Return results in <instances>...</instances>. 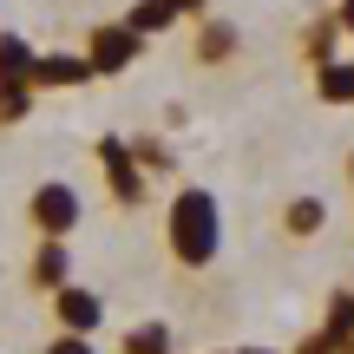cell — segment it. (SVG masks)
<instances>
[{
  "mask_svg": "<svg viewBox=\"0 0 354 354\" xmlns=\"http://www.w3.org/2000/svg\"><path fill=\"white\" fill-rule=\"evenodd\" d=\"M322 223H328V203H322L315 190H302V197H289V203H282V236H289V243L322 236Z\"/></svg>",
  "mask_w": 354,
  "mask_h": 354,
  "instance_id": "ba28073f",
  "label": "cell"
},
{
  "mask_svg": "<svg viewBox=\"0 0 354 354\" xmlns=\"http://www.w3.org/2000/svg\"><path fill=\"white\" fill-rule=\"evenodd\" d=\"M236 46H243V39H236V26H230V20H210V13L197 20V39H190V53H197L203 66H223V59H236Z\"/></svg>",
  "mask_w": 354,
  "mask_h": 354,
  "instance_id": "9c48e42d",
  "label": "cell"
},
{
  "mask_svg": "<svg viewBox=\"0 0 354 354\" xmlns=\"http://www.w3.org/2000/svg\"><path fill=\"white\" fill-rule=\"evenodd\" d=\"M39 354H99V348H92V335H53Z\"/></svg>",
  "mask_w": 354,
  "mask_h": 354,
  "instance_id": "ac0fdd59",
  "label": "cell"
},
{
  "mask_svg": "<svg viewBox=\"0 0 354 354\" xmlns=\"http://www.w3.org/2000/svg\"><path fill=\"white\" fill-rule=\"evenodd\" d=\"M26 276H33V289L59 295L66 276H73V256H66V243H59V236H39V250H33V263H26Z\"/></svg>",
  "mask_w": 354,
  "mask_h": 354,
  "instance_id": "52a82bcc",
  "label": "cell"
},
{
  "mask_svg": "<svg viewBox=\"0 0 354 354\" xmlns=\"http://www.w3.org/2000/svg\"><path fill=\"white\" fill-rule=\"evenodd\" d=\"M335 39H342V20H335V13H315V20L302 26V39H295V53H302V59L322 73V66L335 59Z\"/></svg>",
  "mask_w": 354,
  "mask_h": 354,
  "instance_id": "30bf717a",
  "label": "cell"
},
{
  "mask_svg": "<svg viewBox=\"0 0 354 354\" xmlns=\"http://www.w3.org/2000/svg\"><path fill=\"white\" fill-rule=\"evenodd\" d=\"M131 158L145 165V177H171V151L158 138H131Z\"/></svg>",
  "mask_w": 354,
  "mask_h": 354,
  "instance_id": "2e32d148",
  "label": "cell"
},
{
  "mask_svg": "<svg viewBox=\"0 0 354 354\" xmlns=\"http://www.w3.org/2000/svg\"><path fill=\"white\" fill-rule=\"evenodd\" d=\"M26 112H33V86H0V131L20 125Z\"/></svg>",
  "mask_w": 354,
  "mask_h": 354,
  "instance_id": "9a60e30c",
  "label": "cell"
},
{
  "mask_svg": "<svg viewBox=\"0 0 354 354\" xmlns=\"http://www.w3.org/2000/svg\"><path fill=\"white\" fill-rule=\"evenodd\" d=\"M236 354H276V348H236Z\"/></svg>",
  "mask_w": 354,
  "mask_h": 354,
  "instance_id": "44dd1931",
  "label": "cell"
},
{
  "mask_svg": "<svg viewBox=\"0 0 354 354\" xmlns=\"http://www.w3.org/2000/svg\"><path fill=\"white\" fill-rule=\"evenodd\" d=\"M295 354H348V348H342V342H335V335H328V328H308V335H302V342H295Z\"/></svg>",
  "mask_w": 354,
  "mask_h": 354,
  "instance_id": "e0dca14e",
  "label": "cell"
},
{
  "mask_svg": "<svg viewBox=\"0 0 354 354\" xmlns=\"http://www.w3.org/2000/svg\"><path fill=\"white\" fill-rule=\"evenodd\" d=\"M92 158H99L105 190H112L118 210H145V203H151V177H145V165L131 158V138H112V131H105V138L92 145Z\"/></svg>",
  "mask_w": 354,
  "mask_h": 354,
  "instance_id": "7a4b0ae2",
  "label": "cell"
},
{
  "mask_svg": "<svg viewBox=\"0 0 354 354\" xmlns=\"http://www.w3.org/2000/svg\"><path fill=\"white\" fill-rule=\"evenodd\" d=\"M177 7H184V13H210V0H177Z\"/></svg>",
  "mask_w": 354,
  "mask_h": 354,
  "instance_id": "ffe728a7",
  "label": "cell"
},
{
  "mask_svg": "<svg viewBox=\"0 0 354 354\" xmlns=\"http://www.w3.org/2000/svg\"><path fill=\"white\" fill-rule=\"evenodd\" d=\"M53 322H59V335H99L105 328V302L92 289H79V282H66L53 295Z\"/></svg>",
  "mask_w": 354,
  "mask_h": 354,
  "instance_id": "5b68a950",
  "label": "cell"
},
{
  "mask_svg": "<svg viewBox=\"0 0 354 354\" xmlns=\"http://www.w3.org/2000/svg\"><path fill=\"white\" fill-rule=\"evenodd\" d=\"M335 20H342V33H354V0H335Z\"/></svg>",
  "mask_w": 354,
  "mask_h": 354,
  "instance_id": "d6986e66",
  "label": "cell"
},
{
  "mask_svg": "<svg viewBox=\"0 0 354 354\" xmlns=\"http://www.w3.org/2000/svg\"><path fill=\"white\" fill-rule=\"evenodd\" d=\"M33 59L39 53L20 33H0V86H33Z\"/></svg>",
  "mask_w": 354,
  "mask_h": 354,
  "instance_id": "7c38bea8",
  "label": "cell"
},
{
  "mask_svg": "<svg viewBox=\"0 0 354 354\" xmlns=\"http://www.w3.org/2000/svg\"><path fill=\"white\" fill-rule=\"evenodd\" d=\"M118 354H177V335L171 322H138V328L118 335Z\"/></svg>",
  "mask_w": 354,
  "mask_h": 354,
  "instance_id": "4fadbf2b",
  "label": "cell"
},
{
  "mask_svg": "<svg viewBox=\"0 0 354 354\" xmlns=\"http://www.w3.org/2000/svg\"><path fill=\"white\" fill-rule=\"evenodd\" d=\"M184 20V7L177 0H131V13H125V26L138 39H151V33H171V26Z\"/></svg>",
  "mask_w": 354,
  "mask_h": 354,
  "instance_id": "8fae6325",
  "label": "cell"
},
{
  "mask_svg": "<svg viewBox=\"0 0 354 354\" xmlns=\"http://www.w3.org/2000/svg\"><path fill=\"white\" fill-rule=\"evenodd\" d=\"M348 184H354V151H348Z\"/></svg>",
  "mask_w": 354,
  "mask_h": 354,
  "instance_id": "7402d4cb",
  "label": "cell"
},
{
  "mask_svg": "<svg viewBox=\"0 0 354 354\" xmlns=\"http://www.w3.org/2000/svg\"><path fill=\"white\" fill-rule=\"evenodd\" d=\"M315 99L322 105H354V59H328L315 73Z\"/></svg>",
  "mask_w": 354,
  "mask_h": 354,
  "instance_id": "5bb4252c",
  "label": "cell"
},
{
  "mask_svg": "<svg viewBox=\"0 0 354 354\" xmlns=\"http://www.w3.org/2000/svg\"><path fill=\"white\" fill-rule=\"evenodd\" d=\"M165 250L177 269H210L216 250H223V203L203 184H184L165 203Z\"/></svg>",
  "mask_w": 354,
  "mask_h": 354,
  "instance_id": "6da1fadb",
  "label": "cell"
},
{
  "mask_svg": "<svg viewBox=\"0 0 354 354\" xmlns=\"http://www.w3.org/2000/svg\"><path fill=\"white\" fill-rule=\"evenodd\" d=\"M26 216H33L39 236H59L66 243V230H79V190L59 184V177H46V184L26 197Z\"/></svg>",
  "mask_w": 354,
  "mask_h": 354,
  "instance_id": "277c9868",
  "label": "cell"
},
{
  "mask_svg": "<svg viewBox=\"0 0 354 354\" xmlns=\"http://www.w3.org/2000/svg\"><path fill=\"white\" fill-rule=\"evenodd\" d=\"M138 53H145V39L131 33L125 20H99V26H92V39H86V59H92V73H99V79L131 73V66H138Z\"/></svg>",
  "mask_w": 354,
  "mask_h": 354,
  "instance_id": "3957f363",
  "label": "cell"
},
{
  "mask_svg": "<svg viewBox=\"0 0 354 354\" xmlns=\"http://www.w3.org/2000/svg\"><path fill=\"white\" fill-rule=\"evenodd\" d=\"M92 59L86 53H39L33 59V92H73V86H92Z\"/></svg>",
  "mask_w": 354,
  "mask_h": 354,
  "instance_id": "8992f818",
  "label": "cell"
},
{
  "mask_svg": "<svg viewBox=\"0 0 354 354\" xmlns=\"http://www.w3.org/2000/svg\"><path fill=\"white\" fill-rule=\"evenodd\" d=\"M216 354H223V348H216ZM230 354H236V348H230Z\"/></svg>",
  "mask_w": 354,
  "mask_h": 354,
  "instance_id": "603a6c76",
  "label": "cell"
}]
</instances>
